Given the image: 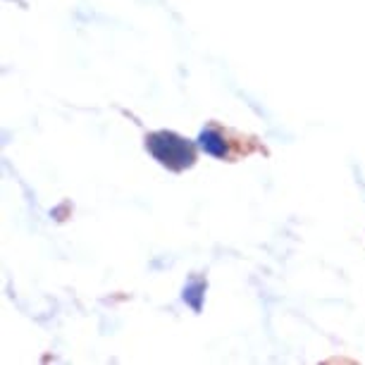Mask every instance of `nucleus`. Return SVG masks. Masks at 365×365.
I'll list each match as a JSON object with an SVG mask.
<instances>
[{"label": "nucleus", "mask_w": 365, "mask_h": 365, "mask_svg": "<svg viewBox=\"0 0 365 365\" xmlns=\"http://www.w3.org/2000/svg\"><path fill=\"white\" fill-rule=\"evenodd\" d=\"M196 143L170 129H160L146 136V150L150 158L172 172H182L196 163Z\"/></svg>", "instance_id": "obj_1"}, {"label": "nucleus", "mask_w": 365, "mask_h": 365, "mask_svg": "<svg viewBox=\"0 0 365 365\" xmlns=\"http://www.w3.org/2000/svg\"><path fill=\"white\" fill-rule=\"evenodd\" d=\"M196 146L198 150H203L205 155L217 158V160H225L230 155V146H227V139L222 132H217L215 127H203L196 136Z\"/></svg>", "instance_id": "obj_2"}, {"label": "nucleus", "mask_w": 365, "mask_h": 365, "mask_svg": "<svg viewBox=\"0 0 365 365\" xmlns=\"http://www.w3.org/2000/svg\"><path fill=\"white\" fill-rule=\"evenodd\" d=\"M205 292H208V282L203 277H191L182 289V301L187 303L194 313L203 311V301H205Z\"/></svg>", "instance_id": "obj_3"}]
</instances>
